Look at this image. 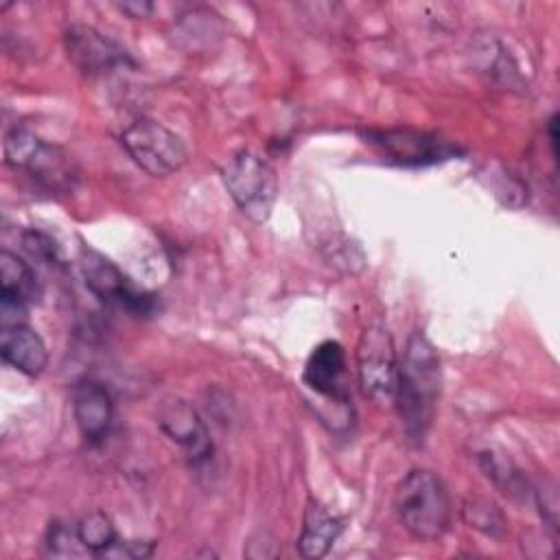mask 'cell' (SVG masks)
Segmentation results:
<instances>
[{
  "label": "cell",
  "instance_id": "obj_1",
  "mask_svg": "<svg viewBox=\"0 0 560 560\" xmlns=\"http://www.w3.org/2000/svg\"><path fill=\"white\" fill-rule=\"evenodd\" d=\"M442 387V368L435 346L422 335L413 332L398 359L394 402L407 440L422 446L433 424L435 405Z\"/></svg>",
  "mask_w": 560,
  "mask_h": 560
},
{
  "label": "cell",
  "instance_id": "obj_2",
  "mask_svg": "<svg viewBox=\"0 0 560 560\" xmlns=\"http://www.w3.org/2000/svg\"><path fill=\"white\" fill-rule=\"evenodd\" d=\"M4 164L46 195H66L74 188L79 171L57 144L42 142L31 129L13 127L4 136Z\"/></svg>",
  "mask_w": 560,
  "mask_h": 560
},
{
  "label": "cell",
  "instance_id": "obj_3",
  "mask_svg": "<svg viewBox=\"0 0 560 560\" xmlns=\"http://www.w3.org/2000/svg\"><path fill=\"white\" fill-rule=\"evenodd\" d=\"M394 510L400 525L418 540H438L451 523V497L444 481L427 468L402 477L394 492Z\"/></svg>",
  "mask_w": 560,
  "mask_h": 560
},
{
  "label": "cell",
  "instance_id": "obj_4",
  "mask_svg": "<svg viewBox=\"0 0 560 560\" xmlns=\"http://www.w3.org/2000/svg\"><path fill=\"white\" fill-rule=\"evenodd\" d=\"M223 184L236 208L254 223H265L271 214L278 179L276 171L256 153L241 151L223 168Z\"/></svg>",
  "mask_w": 560,
  "mask_h": 560
},
{
  "label": "cell",
  "instance_id": "obj_5",
  "mask_svg": "<svg viewBox=\"0 0 560 560\" xmlns=\"http://www.w3.org/2000/svg\"><path fill=\"white\" fill-rule=\"evenodd\" d=\"M120 144L138 168L153 177H166L186 164L182 138L155 120H136L120 133Z\"/></svg>",
  "mask_w": 560,
  "mask_h": 560
},
{
  "label": "cell",
  "instance_id": "obj_6",
  "mask_svg": "<svg viewBox=\"0 0 560 560\" xmlns=\"http://www.w3.org/2000/svg\"><path fill=\"white\" fill-rule=\"evenodd\" d=\"M81 271L88 289L107 306L118 308L133 317H147L155 311V300L151 293L138 289L109 258L83 247L81 249Z\"/></svg>",
  "mask_w": 560,
  "mask_h": 560
},
{
  "label": "cell",
  "instance_id": "obj_7",
  "mask_svg": "<svg viewBox=\"0 0 560 560\" xmlns=\"http://www.w3.org/2000/svg\"><path fill=\"white\" fill-rule=\"evenodd\" d=\"M63 48L70 63L88 77H101L133 66V59L120 44L85 24H72L66 28Z\"/></svg>",
  "mask_w": 560,
  "mask_h": 560
},
{
  "label": "cell",
  "instance_id": "obj_8",
  "mask_svg": "<svg viewBox=\"0 0 560 560\" xmlns=\"http://www.w3.org/2000/svg\"><path fill=\"white\" fill-rule=\"evenodd\" d=\"M398 359L383 326H370L359 343V381L374 400H394Z\"/></svg>",
  "mask_w": 560,
  "mask_h": 560
},
{
  "label": "cell",
  "instance_id": "obj_9",
  "mask_svg": "<svg viewBox=\"0 0 560 560\" xmlns=\"http://www.w3.org/2000/svg\"><path fill=\"white\" fill-rule=\"evenodd\" d=\"M368 142L376 147L387 160L402 166L435 164L457 153V147H453L451 142L431 133L413 131V129L370 131Z\"/></svg>",
  "mask_w": 560,
  "mask_h": 560
},
{
  "label": "cell",
  "instance_id": "obj_10",
  "mask_svg": "<svg viewBox=\"0 0 560 560\" xmlns=\"http://www.w3.org/2000/svg\"><path fill=\"white\" fill-rule=\"evenodd\" d=\"M158 427L186 453L195 466L212 457V440L208 427L190 402L182 398H166L158 409Z\"/></svg>",
  "mask_w": 560,
  "mask_h": 560
},
{
  "label": "cell",
  "instance_id": "obj_11",
  "mask_svg": "<svg viewBox=\"0 0 560 560\" xmlns=\"http://www.w3.org/2000/svg\"><path fill=\"white\" fill-rule=\"evenodd\" d=\"M302 381L315 394L332 398L339 405H348L346 352H343L341 343L332 341V339L317 343L306 359Z\"/></svg>",
  "mask_w": 560,
  "mask_h": 560
},
{
  "label": "cell",
  "instance_id": "obj_12",
  "mask_svg": "<svg viewBox=\"0 0 560 560\" xmlns=\"http://www.w3.org/2000/svg\"><path fill=\"white\" fill-rule=\"evenodd\" d=\"M72 413L88 444L103 442L114 420V400L107 387L96 381L77 383L72 392Z\"/></svg>",
  "mask_w": 560,
  "mask_h": 560
},
{
  "label": "cell",
  "instance_id": "obj_13",
  "mask_svg": "<svg viewBox=\"0 0 560 560\" xmlns=\"http://www.w3.org/2000/svg\"><path fill=\"white\" fill-rule=\"evenodd\" d=\"M0 354L7 365L26 376L42 374L48 363V350L44 339L26 324L2 326Z\"/></svg>",
  "mask_w": 560,
  "mask_h": 560
},
{
  "label": "cell",
  "instance_id": "obj_14",
  "mask_svg": "<svg viewBox=\"0 0 560 560\" xmlns=\"http://www.w3.org/2000/svg\"><path fill=\"white\" fill-rule=\"evenodd\" d=\"M341 529H343V523L339 516H335L319 503H311L304 512V525L298 538L300 556L308 560L324 558L335 545V540L339 538Z\"/></svg>",
  "mask_w": 560,
  "mask_h": 560
},
{
  "label": "cell",
  "instance_id": "obj_15",
  "mask_svg": "<svg viewBox=\"0 0 560 560\" xmlns=\"http://www.w3.org/2000/svg\"><path fill=\"white\" fill-rule=\"evenodd\" d=\"M42 295L33 267L18 254L0 252V300L31 306Z\"/></svg>",
  "mask_w": 560,
  "mask_h": 560
},
{
  "label": "cell",
  "instance_id": "obj_16",
  "mask_svg": "<svg viewBox=\"0 0 560 560\" xmlns=\"http://www.w3.org/2000/svg\"><path fill=\"white\" fill-rule=\"evenodd\" d=\"M77 538L83 547V551L92 556H107L109 549L118 542L116 527L112 518L103 512H90L74 525Z\"/></svg>",
  "mask_w": 560,
  "mask_h": 560
},
{
  "label": "cell",
  "instance_id": "obj_17",
  "mask_svg": "<svg viewBox=\"0 0 560 560\" xmlns=\"http://www.w3.org/2000/svg\"><path fill=\"white\" fill-rule=\"evenodd\" d=\"M479 462H481V468H483L486 477L492 479V483L501 492H505L510 497L525 494L527 483H525L521 470L510 459H505V457H501L497 453H481Z\"/></svg>",
  "mask_w": 560,
  "mask_h": 560
},
{
  "label": "cell",
  "instance_id": "obj_18",
  "mask_svg": "<svg viewBox=\"0 0 560 560\" xmlns=\"http://www.w3.org/2000/svg\"><path fill=\"white\" fill-rule=\"evenodd\" d=\"M462 516L470 527H475L477 532L490 538H499L505 529L503 512L492 501H486V499L466 501L462 508Z\"/></svg>",
  "mask_w": 560,
  "mask_h": 560
},
{
  "label": "cell",
  "instance_id": "obj_19",
  "mask_svg": "<svg viewBox=\"0 0 560 560\" xmlns=\"http://www.w3.org/2000/svg\"><path fill=\"white\" fill-rule=\"evenodd\" d=\"M118 9L122 13H127L129 18H147L151 13L153 4L151 2H122V4H118Z\"/></svg>",
  "mask_w": 560,
  "mask_h": 560
},
{
  "label": "cell",
  "instance_id": "obj_20",
  "mask_svg": "<svg viewBox=\"0 0 560 560\" xmlns=\"http://www.w3.org/2000/svg\"><path fill=\"white\" fill-rule=\"evenodd\" d=\"M556 127H558V116L553 114V116L549 118V142H551V153H553V155H556V142H558Z\"/></svg>",
  "mask_w": 560,
  "mask_h": 560
}]
</instances>
